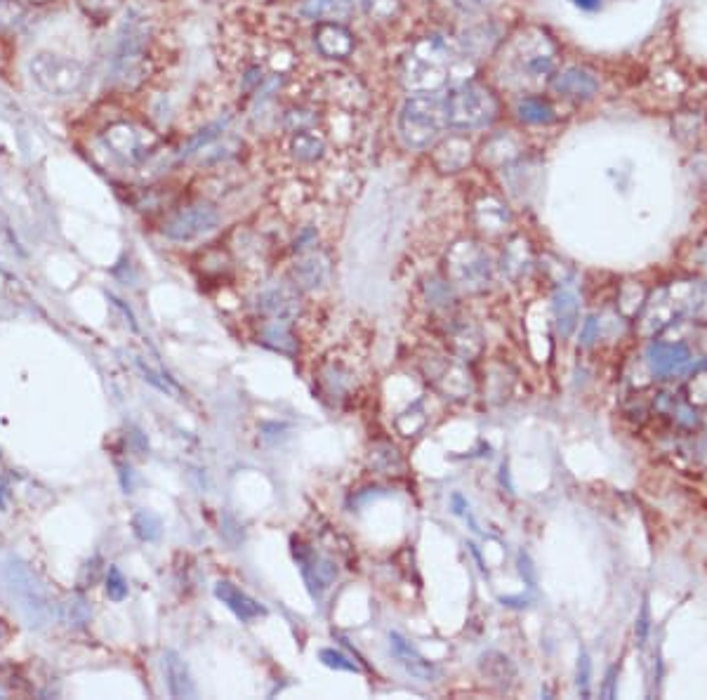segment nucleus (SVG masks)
<instances>
[{
  "label": "nucleus",
  "instance_id": "nucleus-6",
  "mask_svg": "<svg viewBox=\"0 0 707 700\" xmlns=\"http://www.w3.org/2000/svg\"><path fill=\"white\" fill-rule=\"evenodd\" d=\"M557 66V50L543 31H526L512 45L510 69L514 78L526 85H538L552 76Z\"/></svg>",
  "mask_w": 707,
  "mask_h": 700
},
{
  "label": "nucleus",
  "instance_id": "nucleus-20",
  "mask_svg": "<svg viewBox=\"0 0 707 700\" xmlns=\"http://www.w3.org/2000/svg\"><path fill=\"white\" fill-rule=\"evenodd\" d=\"M260 309L264 314H272L276 319L286 321L290 314L297 312V297L288 288H269L260 295Z\"/></svg>",
  "mask_w": 707,
  "mask_h": 700
},
{
  "label": "nucleus",
  "instance_id": "nucleus-15",
  "mask_svg": "<svg viewBox=\"0 0 707 700\" xmlns=\"http://www.w3.org/2000/svg\"><path fill=\"white\" fill-rule=\"evenodd\" d=\"M215 597L220 599L236 618L243 620V623L267 616V609H264L262 604H257L253 597H248L246 592L239 590L234 583H229V580H220V583L215 585Z\"/></svg>",
  "mask_w": 707,
  "mask_h": 700
},
{
  "label": "nucleus",
  "instance_id": "nucleus-34",
  "mask_svg": "<svg viewBox=\"0 0 707 700\" xmlns=\"http://www.w3.org/2000/svg\"><path fill=\"white\" fill-rule=\"evenodd\" d=\"M222 130H224V123L208 125L206 130H201L196 137H191L189 144H187V151H184V156H191V154H196V151H201L203 147H208L215 137H220Z\"/></svg>",
  "mask_w": 707,
  "mask_h": 700
},
{
  "label": "nucleus",
  "instance_id": "nucleus-24",
  "mask_svg": "<svg viewBox=\"0 0 707 700\" xmlns=\"http://www.w3.org/2000/svg\"><path fill=\"white\" fill-rule=\"evenodd\" d=\"M290 149H293V156L297 158V161L312 163V161H319V158L323 156V151H326V142H323L316 132L302 130L293 137Z\"/></svg>",
  "mask_w": 707,
  "mask_h": 700
},
{
  "label": "nucleus",
  "instance_id": "nucleus-22",
  "mask_svg": "<svg viewBox=\"0 0 707 700\" xmlns=\"http://www.w3.org/2000/svg\"><path fill=\"white\" fill-rule=\"evenodd\" d=\"M135 366H137V371L142 373V378L149 382L151 387H156L158 392H163V394H168V396H173V399H182V389L177 382L170 378L168 373H163L161 368H156V366H151V363L144 359V356H135Z\"/></svg>",
  "mask_w": 707,
  "mask_h": 700
},
{
  "label": "nucleus",
  "instance_id": "nucleus-41",
  "mask_svg": "<svg viewBox=\"0 0 707 700\" xmlns=\"http://www.w3.org/2000/svg\"><path fill=\"white\" fill-rule=\"evenodd\" d=\"M15 314H17L15 305H12L8 297L0 293V321H8V319H12V316H15Z\"/></svg>",
  "mask_w": 707,
  "mask_h": 700
},
{
  "label": "nucleus",
  "instance_id": "nucleus-27",
  "mask_svg": "<svg viewBox=\"0 0 707 700\" xmlns=\"http://www.w3.org/2000/svg\"><path fill=\"white\" fill-rule=\"evenodd\" d=\"M132 528H135L137 538L144 540V543H156V540H161L163 521L156 512L140 510L132 517Z\"/></svg>",
  "mask_w": 707,
  "mask_h": 700
},
{
  "label": "nucleus",
  "instance_id": "nucleus-42",
  "mask_svg": "<svg viewBox=\"0 0 707 700\" xmlns=\"http://www.w3.org/2000/svg\"><path fill=\"white\" fill-rule=\"evenodd\" d=\"M571 5H576L583 12H597L601 10V0H571Z\"/></svg>",
  "mask_w": 707,
  "mask_h": 700
},
{
  "label": "nucleus",
  "instance_id": "nucleus-18",
  "mask_svg": "<svg viewBox=\"0 0 707 700\" xmlns=\"http://www.w3.org/2000/svg\"><path fill=\"white\" fill-rule=\"evenodd\" d=\"M578 316L580 305L576 293L568 288L557 290V295H554V319H557V330L561 338H571L573 330L578 328Z\"/></svg>",
  "mask_w": 707,
  "mask_h": 700
},
{
  "label": "nucleus",
  "instance_id": "nucleus-4",
  "mask_svg": "<svg viewBox=\"0 0 707 700\" xmlns=\"http://www.w3.org/2000/svg\"><path fill=\"white\" fill-rule=\"evenodd\" d=\"M147 17L132 15L123 24L121 41H118L114 55V81L123 88H135L144 81L149 71V55H147Z\"/></svg>",
  "mask_w": 707,
  "mask_h": 700
},
{
  "label": "nucleus",
  "instance_id": "nucleus-10",
  "mask_svg": "<svg viewBox=\"0 0 707 700\" xmlns=\"http://www.w3.org/2000/svg\"><path fill=\"white\" fill-rule=\"evenodd\" d=\"M217 227H220V213H217L213 206H208V203H196V206L184 208L177 215L170 217V220L165 222L163 234L168 236L170 241L187 243L201 239V236L210 234V231H215Z\"/></svg>",
  "mask_w": 707,
  "mask_h": 700
},
{
  "label": "nucleus",
  "instance_id": "nucleus-11",
  "mask_svg": "<svg viewBox=\"0 0 707 700\" xmlns=\"http://www.w3.org/2000/svg\"><path fill=\"white\" fill-rule=\"evenodd\" d=\"M104 142H107V147L116 156L125 158V161H140L151 144H154V137L132 123H116L107 130Z\"/></svg>",
  "mask_w": 707,
  "mask_h": 700
},
{
  "label": "nucleus",
  "instance_id": "nucleus-14",
  "mask_svg": "<svg viewBox=\"0 0 707 700\" xmlns=\"http://www.w3.org/2000/svg\"><path fill=\"white\" fill-rule=\"evenodd\" d=\"M314 43L328 59H345L354 50V36L340 22H321L316 26Z\"/></svg>",
  "mask_w": 707,
  "mask_h": 700
},
{
  "label": "nucleus",
  "instance_id": "nucleus-2",
  "mask_svg": "<svg viewBox=\"0 0 707 700\" xmlns=\"http://www.w3.org/2000/svg\"><path fill=\"white\" fill-rule=\"evenodd\" d=\"M5 590H8L10 599L17 604V609L26 618V623L31 627H45L52 620V599L48 587L36 578V573L22 561L10 559L3 564Z\"/></svg>",
  "mask_w": 707,
  "mask_h": 700
},
{
  "label": "nucleus",
  "instance_id": "nucleus-8",
  "mask_svg": "<svg viewBox=\"0 0 707 700\" xmlns=\"http://www.w3.org/2000/svg\"><path fill=\"white\" fill-rule=\"evenodd\" d=\"M448 69L451 66L439 62V59L429 57L420 50H413L401 64V81L415 95H420V92H439L448 85Z\"/></svg>",
  "mask_w": 707,
  "mask_h": 700
},
{
  "label": "nucleus",
  "instance_id": "nucleus-21",
  "mask_svg": "<svg viewBox=\"0 0 707 700\" xmlns=\"http://www.w3.org/2000/svg\"><path fill=\"white\" fill-rule=\"evenodd\" d=\"M477 224L488 234H500L510 224V213L498 198H484V201L477 203Z\"/></svg>",
  "mask_w": 707,
  "mask_h": 700
},
{
  "label": "nucleus",
  "instance_id": "nucleus-32",
  "mask_svg": "<svg viewBox=\"0 0 707 700\" xmlns=\"http://www.w3.org/2000/svg\"><path fill=\"white\" fill-rule=\"evenodd\" d=\"M319 660L326 668L330 670H342V672H361L359 665L354 663V660H349L345 653L335 651V649H321L319 651Z\"/></svg>",
  "mask_w": 707,
  "mask_h": 700
},
{
  "label": "nucleus",
  "instance_id": "nucleus-7",
  "mask_svg": "<svg viewBox=\"0 0 707 700\" xmlns=\"http://www.w3.org/2000/svg\"><path fill=\"white\" fill-rule=\"evenodd\" d=\"M448 272L462 288H484L491 281V257L477 243H458L448 255Z\"/></svg>",
  "mask_w": 707,
  "mask_h": 700
},
{
  "label": "nucleus",
  "instance_id": "nucleus-3",
  "mask_svg": "<svg viewBox=\"0 0 707 700\" xmlns=\"http://www.w3.org/2000/svg\"><path fill=\"white\" fill-rule=\"evenodd\" d=\"M29 76L38 90L50 97H71L81 90L85 66L74 57L38 50L29 59Z\"/></svg>",
  "mask_w": 707,
  "mask_h": 700
},
{
  "label": "nucleus",
  "instance_id": "nucleus-13",
  "mask_svg": "<svg viewBox=\"0 0 707 700\" xmlns=\"http://www.w3.org/2000/svg\"><path fill=\"white\" fill-rule=\"evenodd\" d=\"M295 559L297 564H300L302 576H305L307 587L312 590L314 597L326 590V587H330L335 576H338V569H335L333 561L312 550H305V547H300V550L295 547Z\"/></svg>",
  "mask_w": 707,
  "mask_h": 700
},
{
  "label": "nucleus",
  "instance_id": "nucleus-29",
  "mask_svg": "<svg viewBox=\"0 0 707 700\" xmlns=\"http://www.w3.org/2000/svg\"><path fill=\"white\" fill-rule=\"evenodd\" d=\"M528 262H531V253H528L526 241H512L510 248H507L505 257H502V267H505V272L510 276H517L524 272L528 267Z\"/></svg>",
  "mask_w": 707,
  "mask_h": 700
},
{
  "label": "nucleus",
  "instance_id": "nucleus-37",
  "mask_svg": "<svg viewBox=\"0 0 707 700\" xmlns=\"http://www.w3.org/2000/svg\"><path fill=\"white\" fill-rule=\"evenodd\" d=\"M444 151H460V161H455V163L448 161V163L444 165L446 170H458V168H462V165H465V163L469 161V144H467V142L453 140V142L446 144ZM453 156H455V154H451V158H453Z\"/></svg>",
  "mask_w": 707,
  "mask_h": 700
},
{
  "label": "nucleus",
  "instance_id": "nucleus-33",
  "mask_svg": "<svg viewBox=\"0 0 707 700\" xmlns=\"http://www.w3.org/2000/svg\"><path fill=\"white\" fill-rule=\"evenodd\" d=\"M469 36L472 38H465V52L469 50V55H481V52H488L491 50V45L495 43L493 33L488 31L486 26L469 31Z\"/></svg>",
  "mask_w": 707,
  "mask_h": 700
},
{
  "label": "nucleus",
  "instance_id": "nucleus-5",
  "mask_svg": "<svg viewBox=\"0 0 707 700\" xmlns=\"http://www.w3.org/2000/svg\"><path fill=\"white\" fill-rule=\"evenodd\" d=\"M446 123L448 128L458 130H477L484 128L495 118L498 104L491 92L477 83H460L448 90L444 97Z\"/></svg>",
  "mask_w": 707,
  "mask_h": 700
},
{
  "label": "nucleus",
  "instance_id": "nucleus-26",
  "mask_svg": "<svg viewBox=\"0 0 707 700\" xmlns=\"http://www.w3.org/2000/svg\"><path fill=\"white\" fill-rule=\"evenodd\" d=\"M262 340L267 342L269 347L279 349L281 354H293L295 352V338L293 333H290L288 323L283 319H276L272 323H267V326L262 328Z\"/></svg>",
  "mask_w": 707,
  "mask_h": 700
},
{
  "label": "nucleus",
  "instance_id": "nucleus-39",
  "mask_svg": "<svg viewBox=\"0 0 707 700\" xmlns=\"http://www.w3.org/2000/svg\"><path fill=\"white\" fill-rule=\"evenodd\" d=\"M597 335H599L597 319H594V316H590V319L585 321V328H583V345H590V342L597 338Z\"/></svg>",
  "mask_w": 707,
  "mask_h": 700
},
{
  "label": "nucleus",
  "instance_id": "nucleus-40",
  "mask_svg": "<svg viewBox=\"0 0 707 700\" xmlns=\"http://www.w3.org/2000/svg\"><path fill=\"white\" fill-rule=\"evenodd\" d=\"M455 5L465 12H479V10L486 8L488 0H455Z\"/></svg>",
  "mask_w": 707,
  "mask_h": 700
},
{
  "label": "nucleus",
  "instance_id": "nucleus-43",
  "mask_svg": "<svg viewBox=\"0 0 707 700\" xmlns=\"http://www.w3.org/2000/svg\"><path fill=\"white\" fill-rule=\"evenodd\" d=\"M109 300H111V302H114V307H118V309H121V312L125 314V319H128V323H130V328H132V330H137L135 316H132V312H130V309H128V307H125V305H123V302H121V300H118V297H114V295H109Z\"/></svg>",
  "mask_w": 707,
  "mask_h": 700
},
{
  "label": "nucleus",
  "instance_id": "nucleus-23",
  "mask_svg": "<svg viewBox=\"0 0 707 700\" xmlns=\"http://www.w3.org/2000/svg\"><path fill=\"white\" fill-rule=\"evenodd\" d=\"M517 114L521 121L531 125H545L554 121V109L543 97H521L517 102Z\"/></svg>",
  "mask_w": 707,
  "mask_h": 700
},
{
  "label": "nucleus",
  "instance_id": "nucleus-1",
  "mask_svg": "<svg viewBox=\"0 0 707 700\" xmlns=\"http://www.w3.org/2000/svg\"><path fill=\"white\" fill-rule=\"evenodd\" d=\"M448 128L444 99L434 92H420L403 102L399 114V135L406 147L427 149Z\"/></svg>",
  "mask_w": 707,
  "mask_h": 700
},
{
  "label": "nucleus",
  "instance_id": "nucleus-30",
  "mask_svg": "<svg viewBox=\"0 0 707 700\" xmlns=\"http://www.w3.org/2000/svg\"><path fill=\"white\" fill-rule=\"evenodd\" d=\"M81 10L92 19H109L121 8L123 0H78Z\"/></svg>",
  "mask_w": 707,
  "mask_h": 700
},
{
  "label": "nucleus",
  "instance_id": "nucleus-16",
  "mask_svg": "<svg viewBox=\"0 0 707 700\" xmlns=\"http://www.w3.org/2000/svg\"><path fill=\"white\" fill-rule=\"evenodd\" d=\"M552 88L564 97L590 99L597 95L599 81L590 74V71L578 69V66H568V69H564L557 78H554Z\"/></svg>",
  "mask_w": 707,
  "mask_h": 700
},
{
  "label": "nucleus",
  "instance_id": "nucleus-38",
  "mask_svg": "<svg viewBox=\"0 0 707 700\" xmlns=\"http://www.w3.org/2000/svg\"><path fill=\"white\" fill-rule=\"evenodd\" d=\"M590 672H592V665H590V658L585 656H580V663H578V686L583 689V693L587 696V689H590Z\"/></svg>",
  "mask_w": 707,
  "mask_h": 700
},
{
  "label": "nucleus",
  "instance_id": "nucleus-28",
  "mask_svg": "<svg viewBox=\"0 0 707 700\" xmlns=\"http://www.w3.org/2000/svg\"><path fill=\"white\" fill-rule=\"evenodd\" d=\"M29 5L24 0H0V29H17L26 22Z\"/></svg>",
  "mask_w": 707,
  "mask_h": 700
},
{
  "label": "nucleus",
  "instance_id": "nucleus-9",
  "mask_svg": "<svg viewBox=\"0 0 707 700\" xmlns=\"http://www.w3.org/2000/svg\"><path fill=\"white\" fill-rule=\"evenodd\" d=\"M651 371L656 378L670 380L679 375L691 373L698 366V359L693 356V349L684 340H656L651 342L649 352H646Z\"/></svg>",
  "mask_w": 707,
  "mask_h": 700
},
{
  "label": "nucleus",
  "instance_id": "nucleus-12",
  "mask_svg": "<svg viewBox=\"0 0 707 700\" xmlns=\"http://www.w3.org/2000/svg\"><path fill=\"white\" fill-rule=\"evenodd\" d=\"M389 649H392V656L399 660L401 668L406 670L413 679H420V682H434V679L439 677L436 665L429 663V660L422 656V653L415 649L406 637L399 635V632H389Z\"/></svg>",
  "mask_w": 707,
  "mask_h": 700
},
{
  "label": "nucleus",
  "instance_id": "nucleus-35",
  "mask_svg": "<svg viewBox=\"0 0 707 700\" xmlns=\"http://www.w3.org/2000/svg\"><path fill=\"white\" fill-rule=\"evenodd\" d=\"M363 8H366L370 17L389 19L399 8V0H363Z\"/></svg>",
  "mask_w": 707,
  "mask_h": 700
},
{
  "label": "nucleus",
  "instance_id": "nucleus-31",
  "mask_svg": "<svg viewBox=\"0 0 707 700\" xmlns=\"http://www.w3.org/2000/svg\"><path fill=\"white\" fill-rule=\"evenodd\" d=\"M128 592H130V587H128V580L123 578V573L118 566H109V573H107V597L111 599V602H123L125 597H128Z\"/></svg>",
  "mask_w": 707,
  "mask_h": 700
},
{
  "label": "nucleus",
  "instance_id": "nucleus-36",
  "mask_svg": "<svg viewBox=\"0 0 707 700\" xmlns=\"http://www.w3.org/2000/svg\"><path fill=\"white\" fill-rule=\"evenodd\" d=\"M689 404L691 406H707V373L693 375L689 385Z\"/></svg>",
  "mask_w": 707,
  "mask_h": 700
},
{
  "label": "nucleus",
  "instance_id": "nucleus-25",
  "mask_svg": "<svg viewBox=\"0 0 707 700\" xmlns=\"http://www.w3.org/2000/svg\"><path fill=\"white\" fill-rule=\"evenodd\" d=\"M293 276L300 288H316L323 279H326V262H323L321 257L309 255L305 260L295 264Z\"/></svg>",
  "mask_w": 707,
  "mask_h": 700
},
{
  "label": "nucleus",
  "instance_id": "nucleus-19",
  "mask_svg": "<svg viewBox=\"0 0 707 700\" xmlns=\"http://www.w3.org/2000/svg\"><path fill=\"white\" fill-rule=\"evenodd\" d=\"M354 8V0H305L302 15L314 22H338Z\"/></svg>",
  "mask_w": 707,
  "mask_h": 700
},
{
  "label": "nucleus",
  "instance_id": "nucleus-17",
  "mask_svg": "<svg viewBox=\"0 0 707 700\" xmlns=\"http://www.w3.org/2000/svg\"><path fill=\"white\" fill-rule=\"evenodd\" d=\"M163 670H165V684H168V693L173 698H194L196 686L191 679L189 665L184 663V658L177 651H165L163 656Z\"/></svg>",
  "mask_w": 707,
  "mask_h": 700
}]
</instances>
